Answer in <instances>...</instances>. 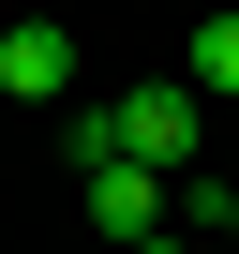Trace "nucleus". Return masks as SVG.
Listing matches in <instances>:
<instances>
[{"mask_svg": "<svg viewBox=\"0 0 239 254\" xmlns=\"http://www.w3.org/2000/svg\"><path fill=\"white\" fill-rule=\"evenodd\" d=\"M105 120H120V165H150V180H179V165H194V90H179V75L120 90Z\"/></svg>", "mask_w": 239, "mask_h": 254, "instance_id": "f257e3e1", "label": "nucleus"}, {"mask_svg": "<svg viewBox=\"0 0 239 254\" xmlns=\"http://www.w3.org/2000/svg\"><path fill=\"white\" fill-rule=\"evenodd\" d=\"M0 90H15V105H60L75 90V30L60 15H15V30H0Z\"/></svg>", "mask_w": 239, "mask_h": 254, "instance_id": "f03ea898", "label": "nucleus"}, {"mask_svg": "<svg viewBox=\"0 0 239 254\" xmlns=\"http://www.w3.org/2000/svg\"><path fill=\"white\" fill-rule=\"evenodd\" d=\"M90 224H105V239H150V224H179V194H165L150 165H90Z\"/></svg>", "mask_w": 239, "mask_h": 254, "instance_id": "7ed1b4c3", "label": "nucleus"}, {"mask_svg": "<svg viewBox=\"0 0 239 254\" xmlns=\"http://www.w3.org/2000/svg\"><path fill=\"white\" fill-rule=\"evenodd\" d=\"M179 90H194V105H239V15L194 30V75H179Z\"/></svg>", "mask_w": 239, "mask_h": 254, "instance_id": "20e7f679", "label": "nucleus"}, {"mask_svg": "<svg viewBox=\"0 0 239 254\" xmlns=\"http://www.w3.org/2000/svg\"><path fill=\"white\" fill-rule=\"evenodd\" d=\"M120 254H194V239H179V224H150V239H120Z\"/></svg>", "mask_w": 239, "mask_h": 254, "instance_id": "39448f33", "label": "nucleus"}, {"mask_svg": "<svg viewBox=\"0 0 239 254\" xmlns=\"http://www.w3.org/2000/svg\"><path fill=\"white\" fill-rule=\"evenodd\" d=\"M194 209H209V224H224V239H239V194H194Z\"/></svg>", "mask_w": 239, "mask_h": 254, "instance_id": "423d86ee", "label": "nucleus"}]
</instances>
